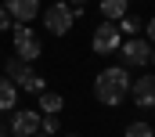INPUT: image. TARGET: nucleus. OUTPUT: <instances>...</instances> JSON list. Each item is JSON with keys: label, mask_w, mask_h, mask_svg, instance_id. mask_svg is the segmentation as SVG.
Masks as SVG:
<instances>
[{"label": "nucleus", "mask_w": 155, "mask_h": 137, "mask_svg": "<svg viewBox=\"0 0 155 137\" xmlns=\"http://www.w3.org/2000/svg\"><path fill=\"white\" fill-rule=\"evenodd\" d=\"M130 79H134V72H126L123 65H105L94 76V98H97V105L119 108L126 101V94H130Z\"/></svg>", "instance_id": "obj_1"}, {"label": "nucleus", "mask_w": 155, "mask_h": 137, "mask_svg": "<svg viewBox=\"0 0 155 137\" xmlns=\"http://www.w3.org/2000/svg\"><path fill=\"white\" fill-rule=\"evenodd\" d=\"M79 18H83V7H69L65 0H54V4L40 7V22H43L47 36H69Z\"/></svg>", "instance_id": "obj_2"}, {"label": "nucleus", "mask_w": 155, "mask_h": 137, "mask_svg": "<svg viewBox=\"0 0 155 137\" xmlns=\"http://www.w3.org/2000/svg\"><path fill=\"white\" fill-rule=\"evenodd\" d=\"M119 65L126 68V72H134V68H141V72H148L155 62V51L152 43L144 40V36H123V43H119Z\"/></svg>", "instance_id": "obj_3"}, {"label": "nucleus", "mask_w": 155, "mask_h": 137, "mask_svg": "<svg viewBox=\"0 0 155 137\" xmlns=\"http://www.w3.org/2000/svg\"><path fill=\"white\" fill-rule=\"evenodd\" d=\"M11 43H15V58H22L25 65H33L43 54V40L33 25H11Z\"/></svg>", "instance_id": "obj_4"}, {"label": "nucleus", "mask_w": 155, "mask_h": 137, "mask_svg": "<svg viewBox=\"0 0 155 137\" xmlns=\"http://www.w3.org/2000/svg\"><path fill=\"white\" fill-rule=\"evenodd\" d=\"M119 43H123V36H119L116 22H97V29L90 36V51L94 54H101V58H108V54H116Z\"/></svg>", "instance_id": "obj_5"}, {"label": "nucleus", "mask_w": 155, "mask_h": 137, "mask_svg": "<svg viewBox=\"0 0 155 137\" xmlns=\"http://www.w3.org/2000/svg\"><path fill=\"white\" fill-rule=\"evenodd\" d=\"M126 98H134V105H137L141 112H152V108H155V76H152V72L134 76V79H130V94H126Z\"/></svg>", "instance_id": "obj_6"}, {"label": "nucleus", "mask_w": 155, "mask_h": 137, "mask_svg": "<svg viewBox=\"0 0 155 137\" xmlns=\"http://www.w3.org/2000/svg\"><path fill=\"white\" fill-rule=\"evenodd\" d=\"M7 130H11V137H33V134H40V112L36 108H15Z\"/></svg>", "instance_id": "obj_7"}, {"label": "nucleus", "mask_w": 155, "mask_h": 137, "mask_svg": "<svg viewBox=\"0 0 155 137\" xmlns=\"http://www.w3.org/2000/svg\"><path fill=\"white\" fill-rule=\"evenodd\" d=\"M0 4L7 7L15 25H29V22L40 18V0H0Z\"/></svg>", "instance_id": "obj_8"}, {"label": "nucleus", "mask_w": 155, "mask_h": 137, "mask_svg": "<svg viewBox=\"0 0 155 137\" xmlns=\"http://www.w3.org/2000/svg\"><path fill=\"white\" fill-rule=\"evenodd\" d=\"M36 108H40V115H61L65 98L58 90H43V94H36Z\"/></svg>", "instance_id": "obj_9"}, {"label": "nucleus", "mask_w": 155, "mask_h": 137, "mask_svg": "<svg viewBox=\"0 0 155 137\" xmlns=\"http://www.w3.org/2000/svg\"><path fill=\"white\" fill-rule=\"evenodd\" d=\"M101 22H119L123 15H130V0H97Z\"/></svg>", "instance_id": "obj_10"}, {"label": "nucleus", "mask_w": 155, "mask_h": 137, "mask_svg": "<svg viewBox=\"0 0 155 137\" xmlns=\"http://www.w3.org/2000/svg\"><path fill=\"white\" fill-rule=\"evenodd\" d=\"M15 108H18V87L7 76H0V112H15Z\"/></svg>", "instance_id": "obj_11"}, {"label": "nucleus", "mask_w": 155, "mask_h": 137, "mask_svg": "<svg viewBox=\"0 0 155 137\" xmlns=\"http://www.w3.org/2000/svg\"><path fill=\"white\" fill-rule=\"evenodd\" d=\"M18 90H22V94H33V98H36V94H43V90H47V79L40 76L36 68H29V72H25V76L18 79Z\"/></svg>", "instance_id": "obj_12"}, {"label": "nucleus", "mask_w": 155, "mask_h": 137, "mask_svg": "<svg viewBox=\"0 0 155 137\" xmlns=\"http://www.w3.org/2000/svg\"><path fill=\"white\" fill-rule=\"evenodd\" d=\"M141 22H144L141 15H123L116 22V29H119V36H137L141 33Z\"/></svg>", "instance_id": "obj_13"}, {"label": "nucleus", "mask_w": 155, "mask_h": 137, "mask_svg": "<svg viewBox=\"0 0 155 137\" xmlns=\"http://www.w3.org/2000/svg\"><path fill=\"white\" fill-rule=\"evenodd\" d=\"M29 68H33V65H25V62H22V58H15V54H11V58H7V62H4V76H7V79H11V83H15V79H22V76H25V72H29Z\"/></svg>", "instance_id": "obj_14"}, {"label": "nucleus", "mask_w": 155, "mask_h": 137, "mask_svg": "<svg viewBox=\"0 0 155 137\" xmlns=\"http://www.w3.org/2000/svg\"><path fill=\"white\" fill-rule=\"evenodd\" d=\"M40 134L43 137H58L61 134V119L58 115H40Z\"/></svg>", "instance_id": "obj_15"}, {"label": "nucleus", "mask_w": 155, "mask_h": 137, "mask_svg": "<svg viewBox=\"0 0 155 137\" xmlns=\"http://www.w3.org/2000/svg\"><path fill=\"white\" fill-rule=\"evenodd\" d=\"M123 137H152V123H144V119H137V123H126Z\"/></svg>", "instance_id": "obj_16"}, {"label": "nucleus", "mask_w": 155, "mask_h": 137, "mask_svg": "<svg viewBox=\"0 0 155 137\" xmlns=\"http://www.w3.org/2000/svg\"><path fill=\"white\" fill-rule=\"evenodd\" d=\"M11 25H15V22H11V15H7V7L0 4V33H11Z\"/></svg>", "instance_id": "obj_17"}, {"label": "nucleus", "mask_w": 155, "mask_h": 137, "mask_svg": "<svg viewBox=\"0 0 155 137\" xmlns=\"http://www.w3.org/2000/svg\"><path fill=\"white\" fill-rule=\"evenodd\" d=\"M65 4H69V7H87L90 0H65Z\"/></svg>", "instance_id": "obj_18"}, {"label": "nucleus", "mask_w": 155, "mask_h": 137, "mask_svg": "<svg viewBox=\"0 0 155 137\" xmlns=\"http://www.w3.org/2000/svg\"><path fill=\"white\" fill-rule=\"evenodd\" d=\"M0 137H11V130H7V126H4V123H0Z\"/></svg>", "instance_id": "obj_19"}, {"label": "nucleus", "mask_w": 155, "mask_h": 137, "mask_svg": "<svg viewBox=\"0 0 155 137\" xmlns=\"http://www.w3.org/2000/svg\"><path fill=\"white\" fill-rule=\"evenodd\" d=\"M65 137H79V134H65Z\"/></svg>", "instance_id": "obj_20"}, {"label": "nucleus", "mask_w": 155, "mask_h": 137, "mask_svg": "<svg viewBox=\"0 0 155 137\" xmlns=\"http://www.w3.org/2000/svg\"><path fill=\"white\" fill-rule=\"evenodd\" d=\"M33 137H43V134H33Z\"/></svg>", "instance_id": "obj_21"}]
</instances>
